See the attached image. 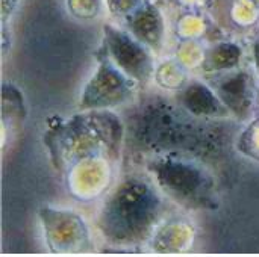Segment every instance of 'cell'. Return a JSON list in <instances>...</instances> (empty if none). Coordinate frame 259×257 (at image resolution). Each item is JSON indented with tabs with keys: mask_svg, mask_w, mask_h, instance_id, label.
Listing matches in <instances>:
<instances>
[{
	"mask_svg": "<svg viewBox=\"0 0 259 257\" xmlns=\"http://www.w3.org/2000/svg\"><path fill=\"white\" fill-rule=\"evenodd\" d=\"M181 103L194 115H219L226 111L219 95L200 82H193L184 89Z\"/></svg>",
	"mask_w": 259,
	"mask_h": 257,
	"instance_id": "9c48e42d",
	"label": "cell"
},
{
	"mask_svg": "<svg viewBox=\"0 0 259 257\" xmlns=\"http://www.w3.org/2000/svg\"><path fill=\"white\" fill-rule=\"evenodd\" d=\"M158 189L143 177H126L102 206L99 229L103 239L118 247H147L165 220V204Z\"/></svg>",
	"mask_w": 259,
	"mask_h": 257,
	"instance_id": "6da1fadb",
	"label": "cell"
},
{
	"mask_svg": "<svg viewBox=\"0 0 259 257\" xmlns=\"http://www.w3.org/2000/svg\"><path fill=\"white\" fill-rule=\"evenodd\" d=\"M140 0H108V6L109 9L115 14V15H124L127 17L135 8H138Z\"/></svg>",
	"mask_w": 259,
	"mask_h": 257,
	"instance_id": "8fae6325",
	"label": "cell"
},
{
	"mask_svg": "<svg viewBox=\"0 0 259 257\" xmlns=\"http://www.w3.org/2000/svg\"><path fill=\"white\" fill-rule=\"evenodd\" d=\"M135 80L118 70L108 56L99 58V67L87 82L80 95L82 109H102L117 106L129 100Z\"/></svg>",
	"mask_w": 259,
	"mask_h": 257,
	"instance_id": "5b68a950",
	"label": "cell"
},
{
	"mask_svg": "<svg viewBox=\"0 0 259 257\" xmlns=\"http://www.w3.org/2000/svg\"><path fill=\"white\" fill-rule=\"evenodd\" d=\"M103 42L106 56L135 82H147L153 73V58L150 48L138 41L129 30L118 29L112 24L103 27Z\"/></svg>",
	"mask_w": 259,
	"mask_h": 257,
	"instance_id": "277c9868",
	"label": "cell"
},
{
	"mask_svg": "<svg viewBox=\"0 0 259 257\" xmlns=\"http://www.w3.org/2000/svg\"><path fill=\"white\" fill-rule=\"evenodd\" d=\"M255 58H256V65H258L259 70V42L256 44V47H255Z\"/></svg>",
	"mask_w": 259,
	"mask_h": 257,
	"instance_id": "7c38bea8",
	"label": "cell"
},
{
	"mask_svg": "<svg viewBox=\"0 0 259 257\" xmlns=\"http://www.w3.org/2000/svg\"><path fill=\"white\" fill-rule=\"evenodd\" d=\"M240 55H241V52L237 45L220 44V45L211 48V52L206 58V68L212 70V71L229 70L238 64Z\"/></svg>",
	"mask_w": 259,
	"mask_h": 257,
	"instance_id": "30bf717a",
	"label": "cell"
},
{
	"mask_svg": "<svg viewBox=\"0 0 259 257\" xmlns=\"http://www.w3.org/2000/svg\"><path fill=\"white\" fill-rule=\"evenodd\" d=\"M127 30L153 52H161L164 41V20L156 6L143 3L126 17Z\"/></svg>",
	"mask_w": 259,
	"mask_h": 257,
	"instance_id": "52a82bcc",
	"label": "cell"
},
{
	"mask_svg": "<svg viewBox=\"0 0 259 257\" xmlns=\"http://www.w3.org/2000/svg\"><path fill=\"white\" fill-rule=\"evenodd\" d=\"M194 238L196 230L188 220L181 217L165 218L155 230L147 248L155 253H182L191 247Z\"/></svg>",
	"mask_w": 259,
	"mask_h": 257,
	"instance_id": "8992f818",
	"label": "cell"
},
{
	"mask_svg": "<svg viewBox=\"0 0 259 257\" xmlns=\"http://www.w3.org/2000/svg\"><path fill=\"white\" fill-rule=\"evenodd\" d=\"M215 94L226 106V109L243 117L250 108V88L247 73H234L220 77L215 83Z\"/></svg>",
	"mask_w": 259,
	"mask_h": 257,
	"instance_id": "ba28073f",
	"label": "cell"
},
{
	"mask_svg": "<svg viewBox=\"0 0 259 257\" xmlns=\"http://www.w3.org/2000/svg\"><path fill=\"white\" fill-rule=\"evenodd\" d=\"M159 191L185 209H209L217 204L212 177L202 167L181 159L161 158L149 165Z\"/></svg>",
	"mask_w": 259,
	"mask_h": 257,
	"instance_id": "7a4b0ae2",
	"label": "cell"
},
{
	"mask_svg": "<svg viewBox=\"0 0 259 257\" xmlns=\"http://www.w3.org/2000/svg\"><path fill=\"white\" fill-rule=\"evenodd\" d=\"M42 239L50 253H88L94 250L93 233L76 211L44 206L38 214Z\"/></svg>",
	"mask_w": 259,
	"mask_h": 257,
	"instance_id": "3957f363",
	"label": "cell"
}]
</instances>
